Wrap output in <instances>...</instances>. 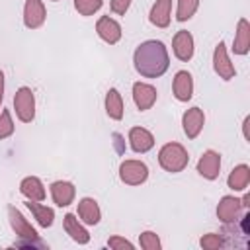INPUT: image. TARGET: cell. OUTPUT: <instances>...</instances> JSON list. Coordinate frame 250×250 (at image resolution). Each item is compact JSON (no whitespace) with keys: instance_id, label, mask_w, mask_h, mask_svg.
<instances>
[{"instance_id":"6da1fadb","label":"cell","mask_w":250,"mask_h":250,"mask_svg":"<svg viewBox=\"0 0 250 250\" xmlns=\"http://www.w3.org/2000/svg\"><path fill=\"white\" fill-rule=\"evenodd\" d=\"M133 64L141 76L160 78L170 66V57H168L166 45L156 39L143 41L133 53Z\"/></svg>"},{"instance_id":"7a4b0ae2","label":"cell","mask_w":250,"mask_h":250,"mask_svg":"<svg viewBox=\"0 0 250 250\" xmlns=\"http://www.w3.org/2000/svg\"><path fill=\"white\" fill-rule=\"evenodd\" d=\"M8 219H10V227L16 232V236L20 238L18 246H31V248H45V242H41L37 230L31 227V223L21 215L20 209H16V205H8Z\"/></svg>"},{"instance_id":"3957f363","label":"cell","mask_w":250,"mask_h":250,"mask_svg":"<svg viewBox=\"0 0 250 250\" xmlns=\"http://www.w3.org/2000/svg\"><path fill=\"white\" fill-rule=\"evenodd\" d=\"M158 164H160L162 170H166L170 174H178V172L188 168L189 154H188L184 145H180V143H166L158 150Z\"/></svg>"},{"instance_id":"277c9868","label":"cell","mask_w":250,"mask_h":250,"mask_svg":"<svg viewBox=\"0 0 250 250\" xmlns=\"http://www.w3.org/2000/svg\"><path fill=\"white\" fill-rule=\"evenodd\" d=\"M14 109L21 123H31L35 119V94L29 86H21L14 94Z\"/></svg>"},{"instance_id":"5b68a950","label":"cell","mask_w":250,"mask_h":250,"mask_svg":"<svg viewBox=\"0 0 250 250\" xmlns=\"http://www.w3.org/2000/svg\"><path fill=\"white\" fill-rule=\"evenodd\" d=\"M119 180L127 186H141L148 180V166L143 160H123L119 166Z\"/></svg>"},{"instance_id":"8992f818","label":"cell","mask_w":250,"mask_h":250,"mask_svg":"<svg viewBox=\"0 0 250 250\" xmlns=\"http://www.w3.org/2000/svg\"><path fill=\"white\" fill-rule=\"evenodd\" d=\"M242 209H246L242 199H238L234 195H225V197H221V201L217 205V217L225 225H234L240 219Z\"/></svg>"},{"instance_id":"52a82bcc","label":"cell","mask_w":250,"mask_h":250,"mask_svg":"<svg viewBox=\"0 0 250 250\" xmlns=\"http://www.w3.org/2000/svg\"><path fill=\"white\" fill-rule=\"evenodd\" d=\"M213 70H215V72L219 74V78H223V80H230V78H234V74H236L234 64H232L230 59H229L225 41H219V43L215 45V51H213Z\"/></svg>"},{"instance_id":"ba28073f","label":"cell","mask_w":250,"mask_h":250,"mask_svg":"<svg viewBox=\"0 0 250 250\" xmlns=\"http://www.w3.org/2000/svg\"><path fill=\"white\" fill-rule=\"evenodd\" d=\"M172 53H174V57H176L178 61L188 62V61L193 57V53H195L193 35H191L189 31H186V29L176 31V35H174V39H172Z\"/></svg>"},{"instance_id":"9c48e42d","label":"cell","mask_w":250,"mask_h":250,"mask_svg":"<svg viewBox=\"0 0 250 250\" xmlns=\"http://www.w3.org/2000/svg\"><path fill=\"white\" fill-rule=\"evenodd\" d=\"M47 20L43 0H25L23 4V25L27 29H39Z\"/></svg>"},{"instance_id":"30bf717a","label":"cell","mask_w":250,"mask_h":250,"mask_svg":"<svg viewBox=\"0 0 250 250\" xmlns=\"http://www.w3.org/2000/svg\"><path fill=\"white\" fill-rule=\"evenodd\" d=\"M203 125H205V113H203L201 107L193 105V107H189V109L184 111V115H182V127H184V133H186L188 139H197L199 133H201V129H203Z\"/></svg>"},{"instance_id":"8fae6325","label":"cell","mask_w":250,"mask_h":250,"mask_svg":"<svg viewBox=\"0 0 250 250\" xmlns=\"http://www.w3.org/2000/svg\"><path fill=\"white\" fill-rule=\"evenodd\" d=\"M197 174L205 180H217L221 174V154L217 150H205L197 160Z\"/></svg>"},{"instance_id":"7c38bea8","label":"cell","mask_w":250,"mask_h":250,"mask_svg":"<svg viewBox=\"0 0 250 250\" xmlns=\"http://www.w3.org/2000/svg\"><path fill=\"white\" fill-rule=\"evenodd\" d=\"M156 98H158V92L152 84H146V82H135L133 84V102L141 111L150 109L156 104Z\"/></svg>"},{"instance_id":"4fadbf2b","label":"cell","mask_w":250,"mask_h":250,"mask_svg":"<svg viewBox=\"0 0 250 250\" xmlns=\"http://www.w3.org/2000/svg\"><path fill=\"white\" fill-rule=\"evenodd\" d=\"M51 197L57 207H68L76 197V188L68 180H57L51 184Z\"/></svg>"},{"instance_id":"5bb4252c","label":"cell","mask_w":250,"mask_h":250,"mask_svg":"<svg viewBox=\"0 0 250 250\" xmlns=\"http://www.w3.org/2000/svg\"><path fill=\"white\" fill-rule=\"evenodd\" d=\"M172 94L178 102H189L193 96V78L188 70H178L172 80Z\"/></svg>"},{"instance_id":"9a60e30c","label":"cell","mask_w":250,"mask_h":250,"mask_svg":"<svg viewBox=\"0 0 250 250\" xmlns=\"http://www.w3.org/2000/svg\"><path fill=\"white\" fill-rule=\"evenodd\" d=\"M129 146L137 154H145L154 146V135L145 127L129 129Z\"/></svg>"},{"instance_id":"2e32d148","label":"cell","mask_w":250,"mask_h":250,"mask_svg":"<svg viewBox=\"0 0 250 250\" xmlns=\"http://www.w3.org/2000/svg\"><path fill=\"white\" fill-rule=\"evenodd\" d=\"M96 33L100 35L102 41H105V43H109V45H115V43H119V39H121V25H119L113 18L102 16V18L96 21Z\"/></svg>"},{"instance_id":"e0dca14e","label":"cell","mask_w":250,"mask_h":250,"mask_svg":"<svg viewBox=\"0 0 250 250\" xmlns=\"http://www.w3.org/2000/svg\"><path fill=\"white\" fill-rule=\"evenodd\" d=\"M62 227H64V232H66L76 244H88V242H90V232L86 230L84 223H82L76 215L66 213V215L62 217Z\"/></svg>"},{"instance_id":"ac0fdd59","label":"cell","mask_w":250,"mask_h":250,"mask_svg":"<svg viewBox=\"0 0 250 250\" xmlns=\"http://www.w3.org/2000/svg\"><path fill=\"white\" fill-rule=\"evenodd\" d=\"M78 219L90 227H94L102 221V209L94 197H82L78 201Z\"/></svg>"},{"instance_id":"d6986e66","label":"cell","mask_w":250,"mask_h":250,"mask_svg":"<svg viewBox=\"0 0 250 250\" xmlns=\"http://www.w3.org/2000/svg\"><path fill=\"white\" fill-rule=\"evenodd\" d=\"M20 191L25 199L29 201H43L47 191H45V186L43 182L37 178V176H27L20 182Z\"/></svg>"},{"instance_id":"ffe728a7","label":"cell","mask_w":250,"mask_h":250,"mask_svg":"<svg viewBox=\"0 0 250 250\" xmlns=\"http://www.w3.org/2000/svg\"><path fill=\"white\" fill-rule=\"evenodd\" d=\"M232 51H234V55H248V51H250V23L246 18H240L236 23Z\"/></svg>"},{"instance_id":"44dd1931","label":"cell","mask_w":250,"mask_h":250,"mask_svg":"<svg viewBox=\"0 0 250 250\" xmlns=\"http://www.w3.org/2000/svg\"><path fill=\"white\" fill-rule=\"evenodd\" d=\"M170 14H172V0H156L150 8L148 20L156 27H168L170 25Z\"/></svg>"},{"instance_id":"7402d4cb","label":"cell","mask_w":250,"mask_h":250,"mask_svg":"<svg viewBox=\"0 0 250 250\" xmlns=\"http://www.w3.org/2000/svg\"><path fill=\"white\" fill-rule=\"evenodd\" d=\"M250 184V166L248 164H238L230 170L229 178H227V186L232 191H244Z\"/></svg>"},{"instance_id":"603a6c76","label":"cell","mask_w":250,"mask_h":250,"mask_svg":"<svg viewBox=\"0 0 250 250\" xmlns=\"http://www.w3.org/2000/svg\"><path fill=\"white\" fill-rule=\"evenodd\" d=\"M25 205L31 211V215H33V219L37 221L39 227L49 229L55 223V209L53 207H47V205H43L39 201H29V199L25 201Z\"/></svg>"},{"instance_id":"cb8c5ba5","label":"cell","mask_w":250,"mask_h":250,"mask_svg":"<svg viewBox=\"0 0 250 250\" xmlns=\"http://www.w3.org/2000/svg\"><path fill=\"white\" fill-rule=\"evenodd\" d=\"M123 98L119 94L117 88H109L105 92V113L109 119L113 121H121L123 119Z\"/></svg>"},{"instance_id":"d4e9b609","label":"cell","mask_w":250,"mask_h":250,"mask_svg":"<svg viewBox=\"0 0 250 250\" xmlns=\"http://www.w3.org/2000/svg\"><path fill=\"white\" fill-rule=\"evenodd\" d=\"M199 8V0H178L176 6V20L178 21H188L193 18V14Z\"/></svg>"},{"instance_id":"484cf974","label":"cell","mask_w":250,"mask_h":250,"mask_svg":"<svg viewBox=\"0 0 250 250\" xmlns=\"http://www.w3.org/2000/svg\"><path fill=\"white\" fill-rule=\"evenodd\" d=\"M104 0H74V8L80 16H92L102 8Z\"/></svg>"},{"instance_id":"4316f807","label":"cell","mask_w":250,"mask_h":250,"mask_svg":"<svg viewBox=\"0 0 250 250\" xmlns=\"http://www.w3.org/2000/svg\"><path fill=\"white\" fill-rule=\"evenodd\" d=\"M14 131H16V125H14V121H12L10 109H2V111H0V141L12 137Z\"/></svg>"},{"instance_id":"83f0119b","label":"cell","mask_w":250,"mask_h":250,"mask_svg":"<svg viewBox=\"0 0 250 250\" xmlns=\"http://www.w3.org/2000/svg\"><path fill=\"white\" fill-rule=\"evenodd\" d=\"M139 244H141V248H145V250H160V248H162V242H160L158 234L152 232V230H145V232H141V236H139Z\"/></svg>"},{"instance_id":"f1b7e54d","label":"cell","mask_w":250,"mask_h":250,"mask_svg":"<svg viewBox=\"0 0 250 250\" xmlns=\"http://www.w3.org/2000/svg\"><path fill=\"white\" fill-rule=\"evenodd\" d=\"M223 244H225V242H223L221 234H217V232H207V234H203V236L199 238V246L205 248V250H217V248H221Z\"/></svg>"},{"instance_id":"f546056e","label":"cell","mask_w":250,"mask_h":250,"mask_svg":"<svg viewBox=\"0 0 250 250\" xmlns=\"http://www.w3.org/2000/svg\"><path fill=\"white\" fill-rule=\"evenodd\" d=\"M107 246L111 248V250H125V248H133V242L131 240H127V238H123V236H117V234H113V236H109V240H107Z\"/></svg>"},{"instance_id":"4dcf8cb0","label":"cell","mask_w":250,"mask_h":250,"mask_svg":"<svg viewBox=\"0 0 250 250\" xmlns=\"http://www.w3.org/2000/svg\"><path fill=\"white\" fill-rule=\"evenodd\" d=\"M109 8H111L113 14L123 16V14L131 8V0H111V2H109Z\"/></svg>"},{"instance_id":"1f68e13d","label":"cell","mask_w":250,"mask_h":250,"mask_svg":"<svg viewBox=\"0 0 250 250\" xmlns=\"http://www.w3.org/2000/svg\"><path fill=\"white\" fill-rule=\"evenodd\" d=\"M248 125H250V115H246V117H244V121H242V133H244V139H246V141H250V135H248Z\"/></svg>"},{"instance_id":"d6a6232c","label":"cell","mask_w":250,"mask_h":250,"mask_svg":"<svg viewBox=\"0 0 250 250\" xmlns=\"http://www.w3.org/2000/svg\"><path fill=\"white\" fill-rule=\"evenodd\" d=\"M2 100H4V72L0 70V107H2Z\"/></svg>"},{"instance_id":"836d02e7","label":"cell","mask_w":250,"mask_h":250,"mask_svg":"<svg viewBox=\"0 0 250 250\" xmlns=\"http://www.w3.org/2000/svg\"><path fill=\"white\" fill-rule=\"evenodd\" d=\"M51 2H59V0H51Z\"/></svg>"}]
</instances>
